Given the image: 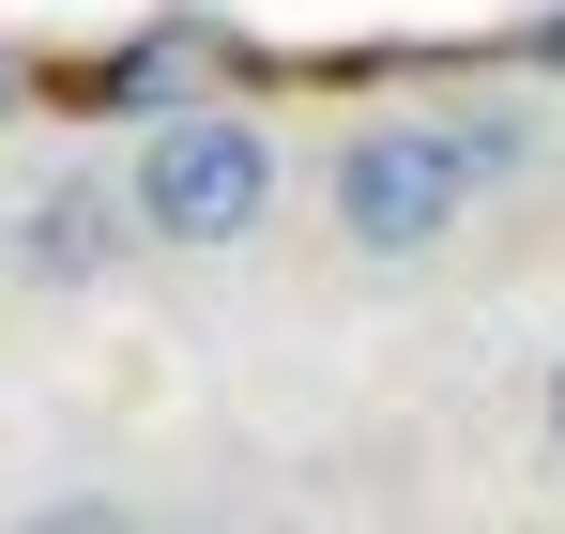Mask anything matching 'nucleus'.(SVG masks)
Masks as SVG:
<instances>
[{
  "mask_svg": "<svg viewBox=\"0 0 565 534\" xmlns=\"http://www.w3.org/2000/svg\"><path fill=\"white\" fill-rule=\"evenodd\" d=\"M138 229L153 245H245L260 214H276V122L260 107H230V92H199V107H169L153 138H138Z\"/></svg>",
  "mask_w": 565,
  "mask_h": 534,
  "instance_id": "nucleus-1",
  "label": "nucleus"
},
{
  "mask_svg": "<svg viewBox=\"0 0 565 534\" xmlns=\"http://www.w3.org/2000/svg\"><path fill=\"white\" fill-rule=\"evenodd\" d=\"M122 229H138V199H107V183H46L31 214H15V275L31 290H93L122 260Z\"/></svg>",
  "mask_w": 565,
  "mask_h": 534,
  "instance_id": "nucleus-3",
  "label": "nucleus"
},
{
  "mask_svg": "<svg viewBox=\"0 0 565 534\" xmlns=\"http://www.w3.org/2000/svg\"><path fill=\"white\" fill-rule=\"evenodd\" d=\"M551 444H565V352H551Z\"/></svg>",
  "mask_w": 565,
  "mask_h": 534,
  "instance_id": "nucleus-5",
  "label": "nucleus"
},
{
  "mask_svg": "<svg viewBox=\"0 0 565 534\" xmlns=\"http://www.w3.org/2000/svg\"><path fill=\"white\" fill-rule=\"evenodd\" d=\"M0 122H15V62H0Z\"/></svg>",
  "mask_w": 565,
  "mask_h": 534,
  "instance_id": "nucleus-6",
  "label": "nucleus"
},
{
  "mask_svg": "<svg viewBox=\"0 0 565 534\" xmlns=\"http://www.w3.org/2000/svg\"><path fill=\"white\" fill-rule=\"evenodd\" d=\"M520 62H565V15H535V31H520Z\"/></svg>",
  "mask_w": 565,
  "mask_h": 534,
  "instance_id": "nucleus-4",
  "label": "nucleus"
},
{
  "mask_svg": "<svg viewBox=\"0 0 565 534\" xmlns=\"http://www.w3.org/2000/svg\"><path fill=\"white\" fill-rule=\"evenodd\" d=\"M473 183H489V153L459 122H367V138H337V229L367 260H428L473 214Z\"/></svg>",
  "mask_w": 565,
  "mask_h": 534,
  "instance_id": "nucleus-2",
  "label": "nucleus"
}]
</instances>
